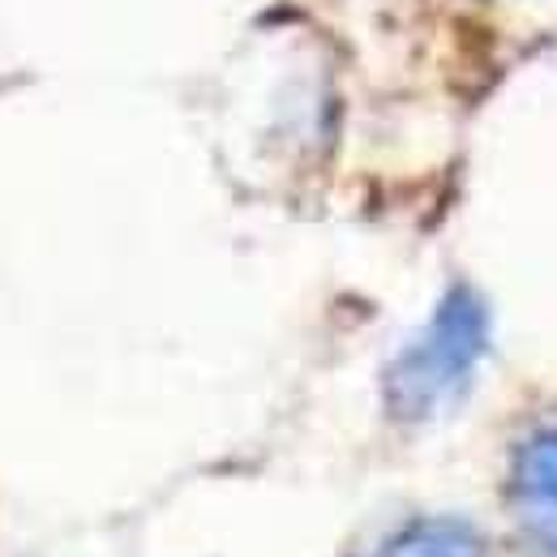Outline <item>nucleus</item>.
I'll return each instance as SVG.
<instances>
[{
	"instance_id": "obj_3",
	"label": "nucleus",
	"mask_w": 557,
	"mask_h": 557,
	"mask_svg": "<svg viewBox=\"0 0 557 557\" xmlns=\"http://www.w3.org/2000/svg\"><path fill=\"white\" fill-rule=\"evenodd\" d=\"M485 532L459 515H420L395 528L373 557H485Z\"/></svg>"
},
{
	"instance_id": "obj_1",
	"label": "nucleus",
	"mask_w": 557,
	"mask_h": 557,
	"mask_svg": "<svg viewBox=\"0 0 557 557\" xmlns=\"http://www.w3.org/2000/svg\"><path fill=\"white\" fill-rule=\"evenodd\" d=\"M488 351V305L468 283H455L417 339L386 369V412L404 424L450 412Z\"/></svg>"
},
{
	"instance_id": "obj_2",
	"label": "nucleus",
	"mask_w": 557,
	"mask_h": 557,
	"mask_svg": "<svg viewBox=\"0 0 557 557\" xmlns=\"http://www.w3.org/2000/svg\"><path fill=\"white\" fill-rule=\"evenodd\" d=\"M510 502L519 519L541 532L557 536V424L532 429L510 455Z\"/></svg>"
}]
</instances>
